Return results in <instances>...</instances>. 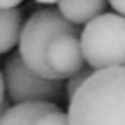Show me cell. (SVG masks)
<instances>
[{"instance_id": "obj_3", "label": "cell", "mask_w": 125, "mask_h": 125, "mask_svg": "<svg viewBox=\"0 0 125 125\" xmlns=\"http://www.w3.org/2000/svg\"><path fill=\"white\" fill-rule=\"evenodd\" d=\"M79 42L86 64L94 70L125 66V15L116 11L99 13L83 24Z\"/></svg>"}, {"instance_id": "obj_9", "label": "cell", "mask_w": 125, "mask_h": 125, "mask_svg": "<svg viewBox=\"0 0 125 125\" xmlns=\"http://www.w3.org/2000/svg\"><path fill=\"white\" fill-rule=\"evenodd\" d=\"M35 125H70V123H68V114H66L64 110L55 108V110L42 114V116L35 121Z\"/></svg>"}, {"instance_id": "obj_2", "label": "cell", "mask_w": 125, "mask_h": 125, "mask_svg": "<svg viewBox=\"0 0 125 125\" xmlns=\"http://www.w3.org/2000/svg\"><path fill=\"white\" fill-rule=\"evenodd\" d=\"M64 33H77V24L64 18L59 9H37L22 24L20 40H18V53L29 68H33L35 73L48 79H57L48 66L46 51L51 42Z\"/></svg>"}, {"instance_id": "obj_14", "label": "cell", "mask_w": 125, "mask_h": 125, "mask_svg": "<svg viewBox=\"0 0 125 125\" xmlns=\"http://www.w3.org/2000/svg\"><path fill=\"white\" fill-rule=\"evenodd\" d=\"M9 103H11V101H9V99H4V101H2V103H0V116H2V112H4V110H7V108H9Z\"/></svg>"}, {"instance_id": "obj_1", "label": "cell", "mask_w": 125, "mask_h": 125, "mask_svg": "<svg viewBox=\"0 0 125 125\" xmlns=\"http://www.w3.org/2000/svg\"><path fill=\"white\" fill-rule=\"evenodd\" d=\"M68 101L70 125H125V66L92 70Z\"/></svg>"}, {"instance_id": "obj_15", "label": "cell", "mask_w": 125, "mask_h": 125, "mask_svg": "<svg viewBox=\"0 0 125 125\" xmlns=\"http://www.w3.org/2000/svg\"><path fill=\"white\" fill-rule=\"evenodd\" d=\"M35 2H42V4H57L59 0H35Z\"/></svg>"}, {"instance_id": "obj_4", "label": "cell", "mask_w": 125, "mask_h": 125, "mask_svg": "<svg viewBox=\"0 0 125 125\" xmlns=\"http://www.w3.org/2000/svg\"><path fill=\"white\" fill-rule=\"evenodd\" d=\"M7 99L11 103L22 101H55L64 94L62 79H48L24 64L20 53L11 55L4 64Z\"/></svg>"}, {"instance_id": "obj_6", "label": "cell", "mask_w": 125, "mask_h": 125, "mask_svg": "<svg viewBox=\"0 0 125 125\" xmlns=\"http://www.w3.org/2000/svg\"><path fill=\"white\" fill-rule=\"evenodd\" d=\"M55 101H22V103H11L2 116H0V125H35V121L55 110Z\"/></svg>"}, {"instance_id": "obj_12", "label": "cell", "mask_w": 125, "mask_h": 125, "mask_svg": "<svg viewBox=\"0 0 125 125\" xmlns=\"http://www.w3.org/2000/svg\"><path fill=\"white\" fill-rule=\"evenodd\" d=\"M20 2H24V0H0V9H13Z\"/></svg>"}, {"instance_id": "obj_7", "label": "cell", "mask_w": 125, "mask_h": 125, "mask_svg": "<svg viewBox=\"0 0 125 125\" xmlns=\"http://www.w3.org/2000/svg\"><path fill=\"white\" fill-rule=\"evenodd\" d=\"M108 7V0H59L57 9L64 18H68L73 24H86L99 13H103Z\"/></svg>"}, {"instance_id": "obj_10", "label": "cell", "mask_w": 125, "mask_h": 125, "mask_svg": "<svg viewBox=\"0 0 125 125\" xmlns=\"http://www.w3.org/2000/svg\"><path fill=\"white\" fill-rule=\"evenodd\" d=\"M92 70H94L92 66H90V68H81V70H77L75 75H70V77H68V86H66V94H68V99H70V97L75 94V90H77V88H79V86L90 77V73H92Z\"/></svg>"}, {"instance_id": "obj_8", "label": "cell", "mask_w": 125, "mask_h": 125, "mask_svg": "<svg viewBox=\"0 0 125 125\" xmlns=\"http://www.w3.org/2000/svg\"><path fill=\"white\" fill-rule=\"evenodd\" d=\"M22 31V13L18 7L13 9H0V55L9 53L13 46H18Z\"/></svg>"}, {"instance_id": "obj_5", "label": "cell", "mask_w": 125, "mask_h": 125, "mask_svg": "<svg viewBox=\"0 0 125 125\" xmlns=\"http://www.w3.org/2000/svg\"><path fill=\"white\" fill-rule=\"evenodd\" d=\"M46 59H48V66H51V70L55 73L57 79H68L70 75L81 70L86 59H83L79 35L77 33L57 35L46 51Z\"/></svg>"}, {"instance_id": "obj_11", "label": "cell", "mask_w": 125, "mask_h": 125, "mask_svg": "<svg viewBox=\"0 0 125 125\" xmlns=\"http://www.w3.org/2000/svg\"><path fill=\"white\" fill-rule=\"evenodd\" d=\"M108 4L116 11V13H121V15H125V0H108Z\"/></svg>"}, {"instance_id": "obj_13", "label": "cell", "mask_w": 125, "mask_h": 125, "mask_svg": "<svg viewBox=\"0 0 125 125\" xmlns=\"http://www.w3.org/2000/svg\"><path fill=\"white\" fill-rule=\"evenodd\" d=\"M7 99V86H4V73L0 70V103Z\"/></svg>"}]
</instances>
